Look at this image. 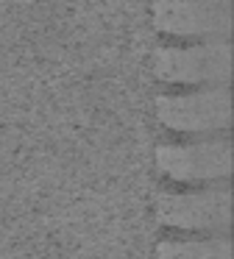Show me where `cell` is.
<instances>
[{
	"label": "cell",
	"mask_w": 234,
	"mask_h": 259,
	"mask_svg": "<svg viewBox=\"0 0 234 259\" xmlns=\"http://www.w3.org/2000/svg\"><path fill=\"white\" fill-rule=\"evenodd\" d=\"M156 73L167 84H228L231 45H228V39H204L198 45L162 48L156 53Z\"/></svg>",
	"instance_id": "7a4b0ae2"
},
{
	"label": "cell",
	"mask_w": 234,
	"mask_h": 259,
	"mask_svg": "<svg viewBox=\"0 0 234 259\" xmlns=\"http://www.w3.org/2000/svg\"><path fill=\"white\" fill-rule=\"evenodd\" d=\"M156 109L167 128L184 134H223L231 125V95L226 84L162 95Z\"/></svg>",
	"instance_id": "3957f363"
},
{
	"label": "cell",
	"mask_w": 234,
	"mask_h": 259,
	"mask_svg": "<svg viewBox=\"0 0 234 259\" xmlns=\"http://www.w3.org/2000/svg\"><path fill=\"white\" fill-rule=\"evenodd\" d=\"M159 218L170 229L226 234L231 226V190L226 181H215L201 190L167 192L159 201Z\"/></svg>",
	"instance_id": "277c9868"
},
{
	"label": "cell",
	"mask_w": 234,
	"mask_h": 259,
	"mask_svg": "<svg viewBox=\"0 0 234 259\" xmlns=\"http://www.w3.org/2000/svg\"><path fill=\"white\" fill-rule=\"evenodd\" d=\"M162 173L184 184H215L231 176V140L226 134L192 142H170L156 151Z\"/></svg>",
	"instance_id": "6da1fadb"
},
{
	"label": "cell",
	"mask_w": 234,
	"mask_h": 259,
	"mask_svg": "<svg viewBox=\"0 0 234 259\" xmlns=\"http://www.w3.org/2000/svg\"><path fill=\"white\" fill-rule=\"evenodd\" d=\"M156 259H231V240L226 234H209L198 240H165Z\"/></svg>",
	"instance_id": "8992f818"
},
{
	"label": "cell",
	"mask_w": 234,
	"mask_h": 259,
	"mask_svg": "<svg viewBox=\"0 0 234 259\" xmlns=\"http://www.w3.org/2000/svg\"><path fill=\"white\" fill-rule=\"evenodd\" d=\"M153 23L173 36L228 39L231 34V0H156Z\"/></svg>",
	"instance_id": "5b68a950"
}]
</instances>
